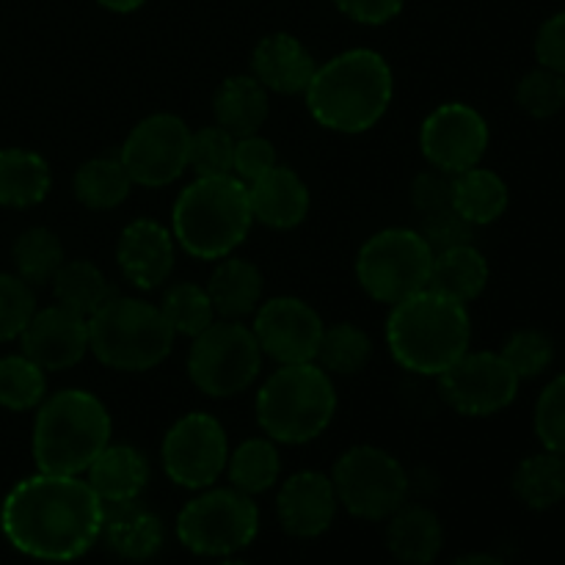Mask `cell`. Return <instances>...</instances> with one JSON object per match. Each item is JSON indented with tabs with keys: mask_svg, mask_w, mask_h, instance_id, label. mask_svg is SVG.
Masks as SVG:
<instances>
[{
	"mask_svg": "<svg viewBox=\"0 0 565 565\" xmlns=\"http://www.w3.org/2000/svg\"><path fill=\"white\" fill-rule=\"evenodd\" d=\"M103 516V500L86 480L36 472L6 494L0 530L20 555L42 563H72L97 544Z\"/></svg>",
	"mask_w": 565,
	"mask_h": 565,
	"instance_id": "6da1fadb",
	"label": "cell"
},
{
	"mask_svg": "<svg viewBox=\"0 0 565 565\" xmlns=\"http://www.w3.org/2000/svg\"><path fill=\"white\" fill-rule=\"evenodd\" d=\"M395 97V75L381 53L353 47L318 66L303 99L320 127L359 136L379 125Z\"/></svg>",
	"mask_w": 565,
	"mask_h": 565,
	"instance_id": "7a4b0ae2",
	"label": "cell"
},
{
	"mask_svg": "<svg viewBox=\"0 0 565 565\" xmlns=\"http://www.w3.org/2000/svg\"><path fill=\"white\" fill-rule=\"evenodd\" d=\"M386 348L406 373L439 379L472 345L467 303L419 290L395 303L386 318Z\"/></svg>",
	"mask_w": 565,
	"mask_h": 565,
	"instance_id": "3957f363",
	"label": "cell"
},
{
	"mask_svg": "<svg viewBox=\"0 0 565 565\" xmlns=\"http://www.w3.org/2000/svg\"><path fill=\"white\" fill-rule=\"evenodd\" d=\"M110 412L94 392L61 390L44 397L33 419L31 452L36 472L81 475L110 445Z\"/></svg>",
	"mask_w": 565,
	"mask_h": 565,
	"instance_id": "277c9868",
	"label": "cell"
},
{
	"mask_svg": "<svg viewBox=\"0 0 565 565\" xmlns=\"http://www.w3.org/2000/svg\"><path fill=\"white\" fill-rule=\"evenodd\" d=\"M254 224L248 185L235 174L196 177L171 207V235L193 259H224Z\"/></svg>",
	"mask_w": 565,
	"mask_h": 565,
	"instance_id": "5b68a950",
	"label": "cell"
},
{
	"mask_svg": "<svg viewBox=\"0 0 565 565\" xmlns=\"http://www.w3.org/2000/svg\"><path fill=\"white\" fill-rule=\"evenodd\" d=\"M337 390L320 364H279L257 392V425L276 445H309L329 430Z\"/></svg>",
	"mask_w": 565,
	"mask_h": 565,
	"instance_id": "8992f818",
	"label": "cell"
},
{
	"mask_svg": "<svg viewBox=\"0 0 565 565\" xmlns=\"http://www.w3.org/2000/svg\"><path fill=\"white\" fill-rule=\"evenodd\" d=\"M174 329L160 307L143 298L110 296L88 318V353L116 373H147L174 348Z\"/></svg>",
	"mask_w": 565,
	"mask_h": 565,
	"instance_id": "52a82bcc",
	"label": "cell"
},
{
	"mask_svg": "<svg viewBox=\"0 0 565 565\" xmlns=\"http://www.w3.org/2000/svg\"><path fill=\"white\" fill-rule=\"evenodd\" d=\"M177 541L199 557H232L259 535V508L237 489H202L182 505L174 522Z\"/></svg>",
	"mask_w": 565,
	"mask_h": 565,
	"instance_id": "ba28073f",
	"label": "cell"
},
{
	"mask_svg": "<svg viewBox=\"0 0 565 565\" xmlns=\"http://www.w3.org/2000/svg\"><path fill=\"white\" fill-rule=\"evenodd\" d=\"M263 373V348L252 326L241 320H215L193 337L188 351V379L202 395L226 401L246 392Z\"/></svg>",
	"mask_w": 565,
	"mask_h": 565,
	"instance_id": "9c48e42d",
	"label": "cell"
},
{
	"mask_svg": "<svg viewBox=\"0 0 565 565\" xmlns=\"http://www.w3.org/2000/svg\"><path fill=\"white\" fill-rule=\"evenodd\" d=\"M434 252L417 230L390 226L362 243L356 254V281L373 301L401 303L428 287Z\"/></svg>",
	"mask_w": 565,
	"mask_h": 565,
	"instance_id": "30bf717a",
	"label": "cell"
},
{
	"mask_svg": "<svg viewBox=\"0 0 565 565\" xmlns=\"http://www.w3.org/2000/svg\"><path fill=\"white\" fill-rule=\"evenodd\" d=\"M337 500L362 522H386L408 502L412 478L392 452L375 445H356L342 452L331 472Z\"/></svg>",
	"mask_w": 565,
	"mask_h": 565,
	"instance_id": "8fae6325",
	"label": "cell"
},
{
	"mask_svg": "<svg viewBox=\"0 0 565 565\" xmlns=\"http://www.w3.org/2000/svg\"><path fill=\"white\" fill-rule=\"evenodd\" d=\"M166 478L188 491L215 486L230 461V436L224 425L207 412L182 414L163 436L160 445Z\"/></svg>",
	"mask_w": 565,
	"mask_h": 565,
	"instance_id": "7c38bea8",
	"label": "cell"
},
{
	"mask_svg": "<svg viewBox=\"0 0 565 565\" xmlns=\"http://www.w3.org/2000/svg\"><path fill=\"white\" fill-rule=\"evenodd\" d=\"M191 127L177 114H152L127 132L119 158L132 185L166 188L188 171Z\"/></svg>",
	"mask_w": 565,
	"mask_h": 565,
	"instance_id": "4fadbf2b",
	"label": "cell"
},
{
	"mask_svg": "<svg viewBox=\"0 0 565 565\" xmlns=\"http://www.w3.org/2000/svg\"><path fill=\"white\" fill-rule=\"evenodd\" d=\"M436 381L441 401L461 417H494L505 412L522 384L494 351H467Z\"/></svg>",
	"mask_w": 565,
	"mask_h": 565,
	"instance_id": "5bb4252c",
	"label": "cell"
},
{
	"mask_svg": "<svg viewBox=\"0 0 565 565\" xmlns=\"http://www.w3.org/2000/svg\"><path fill=\"white\" fill-rule=\"evenodd\" d=\"M489 141V121L478 108L467 103L439 105L425 116L423 127H419L423 158L428 160L430 169H439L450 177L480 166Z\"/></svg>",
	"mask_w": 565,
	"mask_h": 565,
	"instance_id": "9a60e30c",
	"label": "cell"
},
{
	"mask_svg": "<svg viewBox=\"0 0 565 565\" xmlns=\"http://www.w3.org/2000/svg\"><path fill=\"white\" fill-rule=\"evenodd\" d=\"M323 329L318 309L296 296H276L259 303L252 323L263 356H270L276 364L315 362Z\"/></svg>",
	"mask_w": 565,
	"mask_h": 565,
	"instance_id": "2e32d148",
	"label": "cell"
},
{
	"mask_svg": "<svg viewBox=\"0 0 565 565\" xmlns=\"http://www.w3.org/2000/svg\"><path fill=\"white\" fill-rule=\"evenodd\" d=\"M20 345L44 373L72 370L88 353V318L61 303L36 309L20 334Z\"/></svg>",
	"mask_w": 565,
	"mask_h": 565,
	"instance_id": "e0dca14e",
	"label": "cell"
},
{
	"mask_svg": "<svg viewBox=\"0 0 565 565\" xmlns=\"http://www.w3.org/2000/svg\"><path fill=\"white\" fill-rule=\"evenodd\" d=\"M337 511H340V500H337L331 475L318 472V469L290 475L276 497L281 530L298 541H312L329 533Z\"/></svg>",
	"mask_w": 565,
	"mask_h": 565,
	"instance_id": "ac0fdd59",
	"label": "cell"
},
{
	"mask_svg": "<svg viewBox=\"0 0 565 565\" xmlns=\"http://www.w3.org/2000/svg\"><path fill=\"white\" fill-rule=\"evenodd\" d=\"M177 263V241L160 221L138 218L121 230L116 243V265L136 290L149 292L171 279Z\"/></svg>",
	"mask_w": 565,
	"mask_h": 565,
	"instance_id": "d6986e66",
	"label": "cell"
},
{
	"mask_svg": "<svg viewBox=\"0 0 565 565\" xmlns=\"http://www.w3.org/2000/svg\"><path fill=\"white\" fill-rule=\"evenodd\" d=\"M99 541L121 561L149 563L166 546V524L152 508L141 505V500L116 502L105 505Z\"/></svg>",
	"mask_w": 565,
	"mask_h": 565,
	"instance_id": "ffe728a7",
	"label": "cell"
},
{
	"mask_svg": "<svg viewBox=\"0 0 565 565\" xmlns=\"http://www.w3.org/2000/svg\"><path fill=\"white\" fill-rule=\"evenodd\" d=\"M248 202H252L254 221L268 230L290 232L307 221L312 196L298 171L276 163L268 174L248 182Z\"/></svg>",
	"mask_w": 565,
	"mask_h": 565,
	"instance_id": "44dd1931",
	"label": "cell"
},
{
	"mask_svg": "<svg viewBox=\"0 0 565 565\" xmlns=\"http://www.w3.org/2000/svg\"><path fill=\"white\" fill-rule=\"evenodd\" d=\"M315 70V55L292 33H268L252 53V75L268 92L285 97L307 92Z\"/></svg>",
	"mask_w": 565,
	"mask_h": 565,
	"instance_id": "7402d4cb",
	"label": "cell"
},
{
	"mask_svg": "<svg viewBox=\"0 0 565 565\" xmlns=\"http://www.w3.org/2000/svg\"><path fill=\"white\" fill-rule=\"evenodd\" d=\"M386 550L401 565H430L445 550L439 513L419 502H403L386 519Z\"/></svg>",
	"mask_w": 565,
	"mask_h": 565,
	"instance_id": "603a6c76",
	"label": "cell"
},
{
	"mask_svg": "<svg viewBox=\"0 0 565 565\" xmlns=\"http://www.w3.org/2000/svg\"><path fill=\"white\" fill-rule=\"evenodd\" d=\"M86 475V483L103 500V505H116V502L141 500L152 472H149L147 456L138 447L108 445L94 458Z\"/></svg>",
	"mask_w": 565,
	"mask_h": 565,
	"instance_id": "cb8c5ba5",
	"label": "cell"
},
{
	"mask_svg": "<svg viewBox=\"0 0 565 565\" xmlns=\"http://www.w3.org/2000/svg\"><path fill=\"white\" fill-rule=\"evenodd\" d=\"M204 290L213 301L215 315H221L224 320H243L257 312V307L263 303L265 276L252 259L230 254V257L218 259Z\"/></svg>",
	"mask_w": 565,
	"mask_h": 565,
	"instance_id": "d4e9b609",
	"label": "cell"
},
{
	"mask_svg": "<svg viewBox=\"0 0 565 565\" xmlns=\"http://www.w3.org/2000/svg\"><path fill=\"white\" fill-rule=\"evenodd\" d=\"M489 279L491 268L486 254L475 243H467V246H456L434 254L428 290L439 292V296L450 298V301L472 303L475 298L483 296Z\"/></svg>",
	"mask_w": 565,
	"mask_h": 565,
	"instance_id": "484cf974",
	"label": "cell"
},
{
	"mask_svg": "<svg viewBox=\"0 0 565 565\" xmlns=\"http://www.w3.org/2000/svg\"><path fill=\"white\" fill-rule=\"evenodd\" d=\"M53 188L50 163L33 149H0V207L31 210L47 199Z\"/></svg>",
	"mask_w": 565,
	"mask_h": 565,
	"instance_id": "4316f807",
	"label": "cell"
},
{
	"mask_svg": "<svg viewBox=\"0 0 565 565\" xmlns=\"http://www.w3.org/2000/svg\"><path fill=\"white\" fill-rule=\"evenodd\" d=\"M213 114L215 125L230 130L235 138L252 136L268 119L270 92L254 75H232L215 92Z\"/></svg>",
	"mask_w": 565,
	"mask_h": 565,
	"instance_id": "83f0119b",
	"label": "cell"
},
{
	"mask_svg": "<svg viewBox=\"0 0 565 565\" xmlns=\"http://www.w3.org/2000/svg\"><path fill=\"white\" fill-rule=\"evenodd\" d=\"M508 204H511V191H508V182L497 171L472 166L461 174H452L450 207L461 218H467L475 230L500 221L505 215Z\"/></svg>",
	"mask_w": 565,
	"mask_h": 565,
	"instance_id": "f1b7e54d",
	"label": "cell"
},
{
	"mask_svg": "<svg viewBox=\"0 0 565 565\" xmlns=\"http://www.w3.org/2000/svg\"><path fill=\"white\" fill-rule=\"evenodd\" d=\"M511 489L530 511H550L565 502V456L552 450L533 452L513 469Z\"/></svg>",
	"mask_w": 565,
	"mask_h": 565,
	"instance_id": "f546056e",
	"label": "cell"
},
{
	"mask_svg": "<svg viewBox=\"0 0 565 565\" xmlns=\"http://www.w3.org/2000/svg\"><path fill=\"white\" fill-rule=\"evenodd\" d=\"M132 180L119 154H97L77 166L72 193L88 210H116L130 199Z\"/></svg>",
	"mask_w": 565,
	"mask_h": 565,
	"instance_id": "4dcf8cb0",
	"label": "cell"
},
{
	"mask_svg": "<svg viewBox=\"0 0 565 565\" xmlns=\"http://www.w3.org/2000/svg\"><path fill=\"white\" fill-rule=\"evenodd\" d=\"M226 475H230L232 489L248 497L265 494L281 478L279 447L268 436H254V439L241 441L235 450H230Z\"/></svg>",
	"mask_w": 565,
	"mask_h": 565,
	"instance_id": "1f68e13d",
	"label": "cell"
},
{
	"mask_svg": "<svg viewBox=\"0 0 565 565\" xmlns=\"http://www.w3.org/2000/svg\"><path fill=\"white\" fill-rule=\"evenodd\" d=\"M50 287H53L55 303L83 318H92L110 296H116L110 281L92 259H64Z\"/></svg>",
	"mask_w": 565,
	"mask_h": 565,
	"instance_id": "d6a6232c",
	"label": "cell"
},
{
	"mask_svg": "<svg viewBox=\"0 0 565 565\" xmlns=\"http://www.w3.org/2000/svg\"><path fill=\"white\" fill-rule=\"evenodd\" d=\"M373 359V340L367 331L356 323H331L320 337L315 364L329 375H356Z\"/></svg>",
	"mask_w": 565,
	"mask_h": 565,
	"instance_id": "836d02e7",
	"label": "cell"
},
{
	"mask_svg": "<svg viewBox=\"0 0 565 565\" xmlns=\"http://www.w3.org/2000/svg\"><path fill=\"white\" fill-rule=\"evenodd\" d=\"M17 276L31 287H44L53 281L58 268L64 265V246L61 237L47 226H31L22 232L11 248Z\"/></svg>",
	"mask_w": 565,
	"mask_h": 565,
	"instance_id": "e575fe53",
	"label": "cell"
},
{
	"mask_svg": "<svg viewBox=\"0 0 565 565\" xmlns=\"http://www.w3.org/2000/svg\"><path fill=\"white\" fill-rule=\"evenodd\" d=\"M47 397V375L25 353L0 359V406L9 412H33Z\"/></svg>",
	"mask_w": 565,
	"mask_h": 565,
	"instance_id": "d590c367",
	"label": "cell"
},
{
	"mask_svg": "<svg viewBox=\"0 0 565 565\" xmlns=\"http://www.w3.org/2000/svg\"><path fill=\"white\" fill-rule=\"evenodd\" d=\"M160 312L169 320L174 334L191 337V340L215 323V309L207 290L193 285V281H177V285H171L163 292Z\"/></svg>",
	"mask_w": 565,
	"mask_h": 565,
	"instance_id": "8d00e7d4",
	"label": "cell"
},
{
	"mask_svg": "<svg viewBox=\"0 0 565 565\" xmlns=\"http://www.w3.org/2000/svg\"><path fill=\"white\" fill-rule=\"evenodd\" d=\"M500 356L519 381L539 379L555 362V340L541 329H519L502 342Z\"/></svg>",
	"mask_w": 565,
	"mask_h": 565,
	"instance_id": "74e56055",
	"label": "cell"
},
{
	"mask_svg": "<svg viewBox=\"0 0 565 565\" xmlns=\"http://www.w3.org/2000/svg\"><path fill=\"white\" fill-rule=\"evenodd\" d=\"M513 97L530 119H552L565 108V77L539 64L519 77Z\"/></svg>",
	"mask_w": 565,
	"mask_h": 565,
	"instance_id": "f35d334b",
	"label": "cell"
},
{
	"mask_svg": "<svg viewBox=\"0 0 565 565\" xmlns=\"http://www.w3.org/2000/svg\"><path fill=\"white\" fill-rule=\"evenodd\" d=\"M232 158H235V136L221 125L191 132L188 169L196 171V177L232 174Z\"/></svg>",
	"mask_w": 565,
	"mask_h": 565,
	"instance_id": "ab89813d",
	"label": "cell"
},
{
	"mask_svg": "<svg viewBox=\"0 0 565 565\" xmlns=\"http://www.w3.org/2000/svg\"><path fill=\"white\" fill-rule=\"evenodd\" d=\"M36 309V296L28 281L17 274H0V345L20 340Z\"/></svg>",
	"mask_w": 565,
	"mask_h": 565,
	"instance_id": "60d3db41",
	"label": "cell"
},
{
	"mask_svg": "<svg viewBox=\"0 0 565 565\" xmlns=\"http://www.w3.org/2000/svg\"><path fill=\"white\" fill-rule=\"evenodd\" d=\"M533 428L544 450L565 456V373L552 379L539 395Z\"/></svg>",
	"mask_w": 565,
	"mask_h": 565,
	"instance_id": "b9f144b4",
	"label": "cell"
},
{
	"mask_svg": "<svg viewBox=\"0 0 565 565\" xmlns=\"http://www.w3.org/2000/svg\"><path fill=\"white\" fill-rule=\"evenodd\" d=\"M419 235L425 237L430 252L439 254V252H447V248L475 243V226L469 224L467 218H461L456 210L447 207V210H439V213L425 215Z\"/></svg>",
	"mask_w": 565,
	"mask_h": 565,
	"instance_id": "7bdbcfd3",
	"label": "cell"
},
{
	"mask_svg": "<svg viewBox=\"0 0 565 565\" xmlns=\"http://www.w3.org/2000/svg\"><path fill=\"white\" fill-rule=\"evenodd\" d=\"M279 163L276 158V147L259 132H252V136L235 138V158H232V174L237 180L248 182L259 180L263 174H268L274 166Z\"/></svg>",
	"mask_w": 565,
	"mask_h": 565,
	"instance_id": "ee69618b",
	"label": "cell"
},
{
	"mask_svg": "<svg viewBox=\"0 0 565 565\" xmlns=\"http://www.w3.org/2000/svg\"><path fill=\"white\" fill-rule=\"evenodd\" d=\"M452 202V177L439 169H428L414 177L412 182V204L423 215L447 210Z\"/></svg>",
	"mask_w": 565,
	"mask_h": 565,
	"instance_id": "f6af8a7d",
	"label": "cell"
},
{
	"mask_svg": "<svg viewBox=\"0 0 565 565\" xmlns=\"http://www.w3.org/2000/svg\"><path fill=\"white\" fill-rule=\"evenodd\" d=\"M535 58L541 66L565 77V9L552 14L535 33Z\"/></svg>",
	"mask_w": 565,
	"mask_h": 565,
	"instance_id": "bcb514c9",
	"label": "cell"
},
{
	"mask_svg": "<svg viewBox=\"0 0 565 565\" xmlns=\"http://www.w3.org/2000/svg\"><path fill=\"white\" fill-rule=\"evenodd\" d=\"M337 9L359 25H386L401 14L406 0H334Z\"/></svg>",
	"mask_w": 565,
	"mask_h": 565,
	"instance_id": "7dc6e473",
	"label": "cell"
},
{
	"mask_svg": "<svg viewBox=\"0 0 565 565\" xmlns=\"http://www.w3.org/2000/svg\"><path fill=\"white\" fill-rule=\"evenodd\" d=\"M450 565H505V561L489 552H467V555L456 557Z\"/></svg>",
	"mask_w": 565,
	"mask_h": 565,
	"instance_id": "c3c4849f",
	"label": "cell"
},
{
	"mask_svg": "<svg viewBox=\"0 0 565 565\" xmlns=\"http://www.w3.org/2000/svg\"><path fill=\"white\" fill-rule=\"evenodd\" d=\"M97 3L103 6V9L114 11V14H132V11L141 9L147 0H97Z\"/></svg>",
	"mask_w": 565,
	"mask_h": 565,
	"instance_id": "681fc988",
	"label": "cell"
},
{
	"mask_svg": "<svg viewBox=\"0 0 565 565\" xmlns=\"http://www.w3.org/2000/svg\"><path fill=\"white\" fill-rule=\"evenodd\" d=\"M221 565H248V563H243V561H224Z\"/></svg>",
	"mask_w": 565,
	"mask_h": 565,
	"instance_id": "f907efd6",
	"label": "cell"
}]
</instances>
